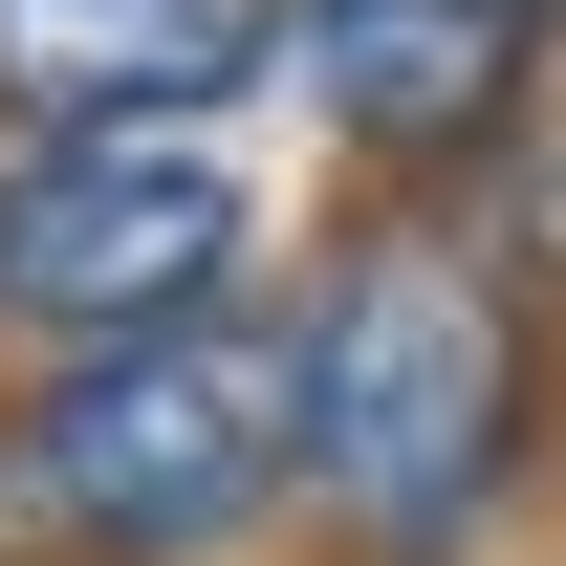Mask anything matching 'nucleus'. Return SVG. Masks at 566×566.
Listing matches in <instances>:
<instances>
[{
	"label": "nucleus",
	"instance_id": "obj_1",
	"mask_svg": "<svg viewBox=\"0 0 566 566\" xmlns=\"http://www.w3.org/2000/svg\"><path fill=\"white\" fill-rule=\"evenodd\" d=\"M305 327V523L327 566H501L545 501V305L458 197H349Z\"/></svg>",
	"mask_w": 566,
	"mask_h": 566
},
{
	"label": "nucleus",
	"instance_id": "obj_2",
	"mask_svg": "<svg viewBox=\"0 0 566 566\" xmlns=\"http://www.w3.org/2000/svg\"><path fill=\"white\" fill-rule=\"evenodd\" d=\"M262 501H305V327L283 305L0 370V566H218Z\"/></svg>",
	"mask_w": 566,
	"mask_h": 566
},
{
	"label": "nucleus",
	"instance_id": "obj_3",
	"mask_svg": "<svg viewBox=\"0 0 566 566\" xmlns=\"http://www.w3.org/2000/svg\"><path fill=\"white\" fill-rule=\"evenodd\" d=\"M262 283V197L218 132H44L0 153V349H153Z\"/></svg>",
	"mask_w": 566,
	"mask_h": 566
},
{
	"label": "nucleus",
	"instance_id": "obj_4",
	"mask_svg": "<svg viewBox=\"0 0 566 566\" xmlns=\"http://www.w3.org/2000/svg\"><path fill=\"white\" fill-rule=\"evenodd\" d=\"M283 87L370 197H480L566 87V0H283Z\"/></svg>",
	"mask_w": 566,
	"mask_h": 566
},
{
	"label": "nucleus",
	"instance_id": "obj_5",
	"mask_svg": "<svg viewBox=\"0 0 566 566\" xmlns=\"http://www.w3.org/2000/svg\"><path fill=\"white\" fill-rule=\"evenodd\" d=\"M240 87H283V0H0V153L218 132Z\"/></svg>",
	"mask_w": 566,
	"mask_h": 566
},
{
	"label": "nucleus",
	"instance_id": "obj_6",
	"mask_svg": "<svg viewBox=\"0 0 566 566\" xmlns=\"http://www.w3.org/2000/svg\"><path fill=\"white\" fill-rule=\"evenodd\" d=\"M458 218H480V240H501V283L545 305V349H566V87H545V109H523V132H501V175H480V197H458Z\"/></svg>",
	"mask_w": 566,
	"mask_h": 566
}]
</instances>
